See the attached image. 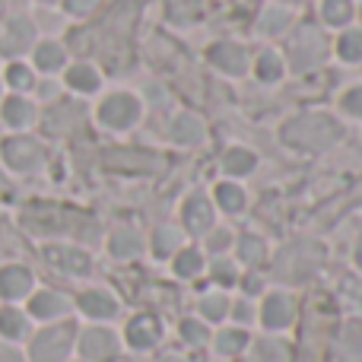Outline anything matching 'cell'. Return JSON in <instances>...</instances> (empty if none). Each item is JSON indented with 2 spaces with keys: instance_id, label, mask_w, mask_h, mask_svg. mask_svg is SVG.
Segmentation results:
<instances>
[{
  "instance_id": "6da1fadb",
  "label": "cell",
  "mask_w": 362,
  "mask_h": 362,
  "mask_svg": "<svg viewBox=\"0 0 362 362\" xmlns=\"http://www.w3.org/2000/svg\"><path fill=\"white\" fill-rule=\"evenodd\" d=\"M283 140L302 150H327L340 140V127L327 115H299L283 127Z\"/></svg>"
},
{
  "instance_id": "7a4b0ae2",
  "label": "cell",
  "mask_w": 362,
  "mask_h": 362,
  "mask_svg": "<svg viewBox=\"0 0 362 362\" xmlns=\"http://www.w3.org/2000/svg\"><path fill=\"white\" fill-rule=\"evenodd\" d=\"M74 337H76V325L64 321V325H51L45 331L35 334L29 346V359L32 362H64L74 350Z\"/></svg>"
},
{
  "instance_id": "3957f363",
  "label": "cell",
  "mask_w": 362,
  "mask_h": 362,
  "mask_svg": "<svg viewBox=\"0 0 362 362\" xmlns=\"http://www.w3.org/2000/svg\"><path fill=\"white\" fill-rule=\"evenodd\" d=\"M327 54V42L318 32V25H302L296 32L293 45H289V61H293V70H308L315 64H321Z\"/></svg>"
},
{
  "instance_id": "277c9868",
  "label": "cell",
  "mask_w": 362,
  "mask_h": 362,
  "mask_svg": "<svg viewBox=\"0 0 362 362\" xmlns=\"http://www.w3.org/2000/svg\"><path fill=\"white\" fill-rule=\"evenodd\" d=\"M0 156H4L6 169H13V172H35L45 163L42 144L32 137H23V134L19 137H6L0 144Z\"/></svg>"
},
{
  "instance_id": "5b68a950",
  "label": "cell",
  "mask_w": 362,
  "mask_h": 362,
  "mask_svg": "<svg viewBox=\"0 0 362 362\" xmlns=\"http://www.w3.org/2000/svg\"><path fill=\"white\" fill-rule=\"evenodd\" d=\"M32 45H35V25H32L25 16H13L0 25V54L4 57L16 61V57L25 54Z\"/></svg>"
},
{
  "instance_id": "8992f818",
  "label": "cell",
  "mask_w": 362,
  "mask_h": 362,
  "mask_svg": "<svg viewBox=\"0 0 362 362\" xmlns=\"http://www.w3.org/2000/svg\"><path fill=\"white\" fill-rule=\"evenodd\" d=\"M137 118H140V102L134 99V95H127V93L108 95V99L99 105V121L105 127H115V131L131 127Z\"/></svg>"
},
{
  "instance_id": "52a82bcc",
  "label": "cell",
  "mask_w": 362,
  "mask_h": 362,
  "mask_svg": "<svg viewBox=\"0 0 362 362\" xmlns=\"http://www.w3.org/2000/svg\"><path fill=\"white\" fill-rule=\"evenodd\" d=\"M80 353L89 362H112L118 356V337L108 327H89L80 337Z\"/></svg>"
},
{
  "instance_id": "ba28073f",
  "label": "cell",
  "mask_w": 362,
  "mask_h": 362,
  "mask_svg": "<svg viewBox=\"0 0 362 362\" xmlns=\"http://www.w3.org/2000/svg\"><path fill=\"white\" fill-rule=\"evenodd\" d=\"M45 261L54 270L70 274V276H83L93 270V257L80 248H67V245H48V248H45Z\"/></svg>"
},
{
  "instance_id": "9c48e42d",
  "label": "cell",
  "mask_w": 362,
  "mask_h": 362,
  "mask_svg": "<svg viewBox=\"0 0 362 362\" xmlns=\"http://www.w3.org/2000/svg\"><path fill=\"white\" fill-rule=\"evenodd\" d=\"M293 315H296V302H293V296H286V293H270L261 305V321L270 331L289 327L293 325Z\"/></svg>"
},
{
  "instance_id": "30bf717a",
  "label": "cell",
  "mask_w": 362,
  "mask_h": 362,
  "mask_svg": "<svg viewBox=\"0 0 362 362\" xmlns=\"http://www.w3.org/2000/svg\"><path fill=\"white\" fill-rule=\"evenodd\" d=\"M32 293V274L23 264H6L0 267V296L4 299H23V296Z\"/></svg>"
},
{
  "instance_id": "8fae6325",
  "label": "cell",
  "mask_w": 362,
  "mask_h": 362,
  "mask_svg": "<svg viewBox=\"0 0 362 362\" xmlns=\"http://www.w3.org/2000/svg\"><path fill=\"white\" fill-rule=\"evenodd\" d=\"M159 337H163V327H159V321L153 315H137L127 325V344L134 350H150V346L159 344Z\"/></svg>"
},
{
  "instance_id": "7c38bea8",
  "label": "cell",
  "mask_w": 362,
  "mask_h": 362,
  "mask_svg": "<svg viewBox=\"0 0 362 362\" xmlns=\"http://www.w3.org/2000/svg\"><path fill=\"white\" fill-rule=\"evenodd\" d=\"M181 219H185V226H187L191 235H204V232H210V226H213L210 200L200 197V194H194V197L185 204V210H181Z\"/></svg>"
},
{
  "instance_id": "4fadbf2b",
  "label": "cell",
  "mask_w": 362,
  "mask_h": 362,
  "mask_svg": "<svg viewBox=\"0 0 362 362\" xmlns=\"http://www.w3.org/2000/svg\"><path fill=\"white\" fill-rule=\"evenodd\" d=\"M76 305H80V312L86 315V318H99V321L118 315V302H115V296L105 293V289H86Z\"/></svg>"
},
{
  "instance_id": "5bb4252c",
  "label": "cell",
  "mask_w": 362,
  "mask_h": 362,
  "mask_svg": "<svg viewBox=\"0 0 362 362\" xmlns=\"http://www.w3.org/2000/svg\"><path fill=\"white\" fill-rule=\"evenodd\" d=\"M67 308H70V302L64 299L61 293H54V289H42V293H35L29 299V315L32 318H38V321L61 318Z\"/></svg>"
},
{
  "instance_id": "9a60e30c",
  "label": "cell",
  "mask_w": 362,
  "mask_h": 362,
  "mask_svg": "<svg viewBox=\"0 0 362 362\" xmlns=\"http://www.w3.org/2000/svg\"><path fill=\"white\" fill-rule=\"evenodd\" d=\"M210 61L216 64V67L223 70V74L238 76V74H245V64H248V57H245V48H242V45L219 42V45H213Z\"/></svg>"
},
{
  "instance_id": "2e32d148",
  "label": "cell",
  "mask_w": 362,
  "mask_h": 362,
  "mask_svg": "<svg viewBox=\"0 0 362 362\" xmlns=\"http://www.w3.org/2000/svg\"><path fill=\"white\" fill-rule=\"evenodd\" d=\"M0 118H4V124L10 127H29L32 121H35V105H32L29 99H23V95L13 93L10 99L0 102Z\"/></svg>"
},
{
  "instance_id": "e0dca14e",
  "label": "cell",
  "mask_w": 362,
  "mask_h": 362,
  "mask_svg": "<svg viewBox=\"0 0 362 362\" xmlns=\"http://www.w3.org/2000/svg\"><path fill=\"white\" fill-rule=\"evenodd\" d=\"M140 248H144V238H140V232H134V229H118L112 238H108V255L118 257V261H127V257L140 255Z\"/></svg>"
},
{
  "instance_id": "ac0fdd59",
  "label": "cell",
  "mask_w": 362,
  "mask_h": 362,
  "mask_svg": "<svg viewBox=\"0 0 362 362\" xmlns=\"http://www.w3.org/2000/svg\"><path fill=\"white\" fill-rule=\"evenodd\" d=\"M172 140L181 146H197L204 140V124L194 115H178L175 124H172Z\"/></svg>"
},
{
  "instance_id": "d6986e66",
  "label": "cell",
  "mask_w": 362,
  "mask_h": 362,
  "mask_svg": "<svg viewBox=\"0 0 362 362\" xmlns=\"http://www.w3.org/2000/svg\"><path fill=\"white\" fill-rule=\"evenodd\" d=\"M32 57H35V67L45 70V74H54V70L64 67V45L57 42H38L35 48H32Z\"/></svg>"
},
{
  "instance_id": "ffe728a7",
  "label": "cell",
  "mask_w": 362,
  "mask_h": 362,
  "mask_svg": "<svg viewBox=\"0 0 362 362\" xmlns=\"http://www.w3.org/2000/svg\"><path fill=\"white\" fill-rule=\"evenodd\" d=\"M4 80H6V86H10L16 95L29 93V89L35 86V74H32V67H29V64H23V61H10V64H6Z\"/></svg>"
},
{
  "instance_id": "44dd1931",
  "label": "cell",
  "mask_w": 362,
  "mask_h": 362,
  "mask_svg": "<svg viewBox=\"0 0 362 362\" xmlns=\"http://www.w3.org/2000/svg\"><path fill=\"white\" fill-rule=\"evenodd\" d=\"M29 334V318L19 308H0V337L23 340Z\"/></svg>"
},
{
  "instance_id": "7402d4cb",
  "label": "cell",
  "mask_w": 362,
  "mask_h": 362,
  "mask_svg": "<svg viewBox=\"0 0 362 362\" xmlns=\"http://www.w3.org/2000/svg\"><path fill=\"white\" fill-rule=\"evenodd\" d=\"M99 70L89 67V64H74L67 70V86L76 89V93H95L99 89Z\"/></svg>"
},
{
  "instance_id": "603a6c76",
  "label": "cell",
  "mask_w": 362,
  "mask_h": 362,
  "mask_svg": "<svg viewBox=\"0 0 362 362\" xmlns=\"http://www.w3.org/2000/svg\"><path fill=\"white\" fill-rule=\"evenodd\" d=\"M340 359L362 362V325L359 321H353V325L344 327V337H340Z\"/></svg>"
},
{
  "instance_id": "cb8c5ba5",
  "label": "cell",
  "mask_w": 362,
  "mask_h": 362,
  "mask_svg": "<svg viewBox=\"0 0 362 362\" xmlns=\"http://www.w3.org/2000/svg\"><path fill=\"white\" fill-rule=\"evenodd\" d=\"M248 362H289V346L283 340H257Z\"/></svg>"
},
{
  "instance_id": "d4e9b609",
  "label": "cell",
  "mask_w": 362,
  "mask_h": 362,
  "mask_svg": "<svg viewBox=\"0 0 362 362\" xmlns=\"http://www.w3.org/2000/svg\"><path fill=\"white\" fill-rule=\"evenodd\" d=\"M245 346H248V334H245L242 327H232V331L216 334V353H223V356H235V353H242Z\"/></svg>"
},
{
  "instance_id": "484cf974",
  "label": "cell",
  "mask_w": 362,
  "mask_h": 362,
  "mask_svg": "<svg viewBox=\"0 0 362 362\" xmlns=\"http://www.w3.org/2000/svg\"><path fill=\"white\" fill-rule=\"evenodd\" d=\"M216 204L223 206L226 213H238L245 206V191L238 185H229V181H223V185H216Z\"/></svg>"
},
{
  "instance_id": "4316f807",
  "label": "cell",
  "mask_w": 362,
  "mask_h": 362,
  "mask_svg": "<svg viewBox=\"0 0 362 362\" xmlns=\"http://www.w3.org/2000/svg\"><path fill=\"white\" fill-rule=\"evenodd\" d=\"M255 153H248V150H229L226 153V159H223V165H226V172L229 175H248L251 169H255Z\"/></svg>"
},
{
  "instance_id": "83f0119b",
  "label": "cell",
  "mask_w": 362,
  "mask_h": 362,
  "mask_svg": "<svg viewBox=\"0 0 362 362\" xmlns=\"http://www.w3.org/2000/svg\"><path fill=\"white\" fill-rule=\"evenodd\" d=\"M200 270H204V257H200V251H194V248L178 251V257H175V274L178 276L191 280V276H197Z\"/></svg>"
},
{
  "instance_id": "f1b7e54d",
  "label": "cell",
  "mask_w": 362,
  "mask_h": 362,
  "mask_svg": "<svg viewBox=\"0 0 362 362\" xmlns=\"http://www.w3.org/2000/svg\"><path fill=\"white\" fill-rule=\"evenodd\" d=\"M200 312H204L206 321H223L226 312H229V299L223 293H210L200 299Z\"/></svg>"
},
{
  "instance_id": "f546056e",
  "label": "cell",
  "mask_w": 362,
  "mask_h": 362,
  "mask_svg": "<svg viewBox=\"0 0 362 362\" xmlns=\"http://www.w3.org/2000/svg\"><path fill=\"white\" fill-rule=\"evenodd\" d=\"M283 76V64L280 57L274 54V51H264L261 57H257V80L264 83H276Z\"/></svg>"
},
{
  "instance_id": "4dcf8cb0",
  "label": "cell",
  "mask_w": 362,
  "mask_h": 362,
  "mask_svg": "<svg viewBox=\"0 0 362 362\" xmlns=\"http://www.w3.org/2000/svg\"><path fill=\"white\" fill-rule=\"evenodd\" d=\"M325 23H331V25H344V23H350V16H353V4L350 0H325Z\"/></svg>"
},
{
  "instance_id": "1f68e13d",
  "label": "cell",
  "mask_w": 362,
  "mask_h": 362,
  "mask_svg": "<svg viewBox=\"0 0 362 362\" xmlns=\"http://www.w3.org/2000/svg\"><path fill=\"white\" fill-rule=\"evenodd\" d=\"M337 54L344 61H362V32H344L337 42Z\"/></svg>"
},
{
  "instance_id": "d6a6232c",
  "label": "cell",
  "mask_w": 362,
  "mask_h": 362,
  "mask_svg": "<svg viewBox=\"0 0 362 362\" xmlns=\"http://www.w3.org/2000/svg\"><path fill=\"white\" fill-rule=\"evenodd\" d=\"M181 235L178 229H172V226H163V229H156V238H153V251H156V257H165L172 255V251L178 248Z\"/></svg>"
},
{
  "instance_id": "836d02e7",
  "label": "cell",
  "mask_w": 362,
  "mask_h": 362,
  "mask_svg": "<svg viewBox=\"0 0 362 362\" xmlns=\"http://www.w3.org/2000/svg\"><path fill=\"white\" fill-rule=\"evenodd\" d=\"M238 257H242L245 264H261L264 257H267V248H264L261 238L255 235H245L242 242H238Z\"/></svg>"
},
{
  "instance_id": "e575fe53",
  "label": "cell",
  "mask_w": 362,
  "mask_h": 362,
  "mask_svg": "<svg viewBox=\"0 0 362 362\" xmlns=\"http://www.w3.org/2000/svg\"><path fill=\"white\" fill-rule=\"evenodd\" d=\"M289 23H293V16H289L286 10H267L261 16V25H257V29H261L264 35H276V32H283Z\"/></svg>"
},
{
  "instance_id": "d590c367",
  "label": "cell",
  "mask_w": 362,
  "mask_h": 362,
  "mask_svg": "<svg viewBox=\"0 0 362 362\" xmlns=\"http://www.w3.org/2000/svg\"><path fill=\"white\" fill-rule=\"evenodd\" d=\"M181 337H185L187 344L200 346V344H206V327L200 325V321H185V325H181Z\"/></svg>"
},
{
  "instance_id": "8d00e7d4",
  "label": "cell",
  "mask_w": 362,
  "mask_h": 362,
  "mask_svg": "<svg viewBox=\"0 0 362 362\" xmlns=\"http://www.w3.org/2000/svg\"><path fill=\"white\" fill-rule=\"evenodd\" d=\"M340 105H344V112L356 115V118H362V86H353L350 93L340 99Z\"/></svg>"
},
{
  "instance_id": "74e56055",
  "label": "cell",
  "mask_w": 362,
  "mask_h": 362,
  "mask_svg": "<svg viewBox=\"0 0 362 362\" xmlns=\"http://www.w3.org/2000/svg\"><path fill=\"white\" fill-rule=\"evenodd\" d=\"M213 276H216L223 286H229V283H235V267H232V264H226V261H216V264H213Z\"/></svg>"
},
{
  "instance_id": "f35d334b",
  "label": "cell",
  "mask_w": 362,
  "mask_h": 362,
  "mask_svg": "<svg viewBox=\"0 0 362 362\" xmlns=\"http://www.w3.org/2000/svg\"><path fill=\"white\" fill-rule=\"evenodd\" d=\"M95 4H99V0H67V10L70 13H89Z\"/></svg>"
},
{
  "instance_id": "ab89813d",
  "label": "cell",
  "mask_w": 362,
  "mask_h": 362,
  "mask_svg": "<svg viewBox=\"0 0 362 362\" xmlns=\"http://www.w3.org/2000/svg\"><path fill=\"white\" fill-rule=\"evenodd\" d=\"M0 362H23V356H19V350H13V346L0 344Z\"/></svg>"
},
{
  "instance_id": "60d3db41",
  "label": "cell",
  "mask_w": 362,
  "mask_h": 362,
  "mask_svg": "<svg viewBox=\"0 0 362 362\" xmlns=\"http://www.w3.org/2000/svg\"><path fill=\"white\" fill-rule=\"evenodd\" d=\"M226 245H229V232H216V235H210V251H223Z\"/></svg>"
},
{
  "instance_id": "b9f144b4",
  "label": "cell",
  "mask_w": 362,
  "mask_h": 362,
  "mask_svg": "<svg viewBox=\"0 0 362 362\" xmlns=\"http://www.w3.org/2000/svg\"><path fill=\"white\" fill-rule=\"evenodd\" d=\"M235 318H238V321H248V318H251L248 305H238V308H235Z\"/></svg>"
},
{
  "instance_id": "7bdbcfd3",
  "label": "cell",
  "mask_w": 362,
  "mask_h": 362,
  "mask_svg": "<svg viewBox=\"0 0 362 362\" xmlns=\"http://www.w3.org/2000/svg\"><path fill=\"white\" fill-rule=\"evenodd\" d=\"M356 264L362 267V238H359V245H356Z\"/></svg>"
},
{
  "instance_id": "ee69618b",
  "label": "cell",
  "mask_w": 362,
  "mask_h": 362,
  "mask_svg": "<svg viewBox=\"0 0 362 362\" xmlns=\"http://www.w3.org/2000/svg\"><path fill=\"white\" fill-rule=\"evenodd\" d=\"M163 362H181V359H175V356H169V359H163Z\"/></svg>"
},
{
  "instance_id": "f6af8a7d",
  "label": "cell",
  "mask_w": 362,
  "mask_h": 362,
  "mask_svg": "<svg viewBox=\"0 0 362 362\" xmlns=\"http://www.w3.org/2000/svg\"><path fill=\"white\" fill-rule=\"evenodd\" d=\"M42 4H54V0H42Z\"/></svg>"
},
{
  "instance_id": "bcb514c9",
  "label": "cell",
  "mask_w": 362,
  "mask_h": 362,
  "mask_svg": "<svg viewBox=\"0 0 362 362\" xmlns=\"http://www.w3.org/2000/svg\"><path fill=\"white\" fill-rule=\"evenodd\" d=\"M0 99H4V86H0Z\"/></svg>"
}]
</instances>
